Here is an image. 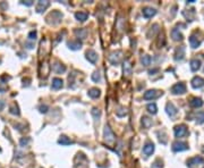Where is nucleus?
Instances as JSON below:
<instances>
[{
    "label": "nucleus",
    "mask_w": 204,
    "mask_h": 168,
    "mask_svg": "<svg viewBox=\"0 0 204 168\" xmlns=\"http://www.w3.org/2000/svg\"><path fill=\"white\" fill-rule=\"evenodd\" d=\"M103 135H104V140H106V141H107V143H109V144L115 141V134H114V132L110 129V127H109V126H106V127H104Z\"/></svg>",
    "instance_id": "1"
},
{
    "label": "nucleus",
    "mask_w": 204,
    "mask_h": 168,
    "mask_svg": "<svg viewBox=\"0 0 204 168\" xmlns=\"http://www.w3.org/2000/svg\"><path fill=\"white\" fill-rule=\"evenodd\" d=\"M160 96H162V92H160V91H158V90H149L144 93L143 98H144L145 100H152V99L159 98Z\"/></svg>",
    "instance_id": "2"
},
{
    "label": "nucleus",
    "mask_w": 204,
    "mask_h": 168,
    "mask_svg": "<svg viewBox=\"0 0 204 168\" xmlns=\"http://www.w3.org/2000/svg\"><path fill=\"white\" fill-rule=\"evenodd\" d=\"M171 92L173 94H184L186 92V86L184 83H177L171 88Z\"/></svg>",
    "instance_id": "3"
},
{
    "label": "nucleus",
    "mask_w": 204,
    "mask_h": 168,
    "mask_svg": "<svg viewBox=\"0 0 204 168\" xmlns=\"http://www.w3.org/2000/svg\"><path fill=\"white\" fill-rule=\"evenodd\" d=\"M202 162H204V159L202 157H193L187 160V166L189 168H194L196 165H200Z\"/></svg>",
    "instance_id": "4"
},
{
    "label": "nucleus",
    "mask_w": 204,
    "mask_h": 168,
    "mask_svg": "<svg viewBox=\"0 0 204 168\" xmlns=\"http://www.w3.org/2000/svg\"><path fill=\"white\" fill-rule=\"evenodd\" d=\"M187 134V127L185 125H178L175 127V136L176 137H183Z\"/></svg>",
    "instance_id": "5"
},
{
    "label": "nucleus",
    "mask_w": 204,
    "mask_h": 168,
    "mask_svg": "<svg viewBox=\"0 0 204 168\" xmlns=\"http://www.w3.org/2000/svg\"><path fill=\"white\" fill-rule=\"evenodd\" d=\"M121 51H117V52H114V53H111V56L109 57V60H110V63L112 65H118L119 63H120L121 60Z\"/></svg>",
    "instance_id": "6"
},
{
    "label": "nucleus",
    "mask_w": 204,
    "mask_h": 168,
    "mask_svg": "<svg viewBox=\"0 0 204 168\" xmlns=\"http://www.w3.org/2000/svg\"><path fill=\"white\" fill-rule=\"evenodd\" d=\"M192 86L194 89H200L204 85V78L200 77V76H195V77L192 80Z\"/></svg>",
    "instance_id": "7"
},
{
    "label": "nucleus",
    "mask_w": 204,
    "mask_h": 168,
    "mask_svg": "<svg viewBox=\"0 0 204 168\" xmlns=\"http://www.w3.org/2000/svg\"><path fill=\"white\" fill-rule=\"evenodd\" d=\"M187 149H188V145L185 142H175L172 144V150L176 151V152L184 151V150H187Z\"/></svg>",
    "instance_id": "8"
},
{
    "label": "nucleus",
    "mask_w": 204,
    "mask_h": 168,
    "mask_svg": "<svg viewBox=\"0 0 204 168\" xmlns=\"http://www.w3.org/2000/svg\"><path fill=\"white\" fill-rule=\"evenodd\" d=\"M86 59L89 60L90 63H92V64H95L96 60H98V53H96L94 50H87L86 51Z\"/></svg>",
    "instance_id": "9"
},
{
    "label": "nucleus",
    "mask_w": 204,
    "mask_h": 168,
    "mask_svg": "<svg viewBox=\"0 0 204 168\" xmlns=\"http://www.w3.org/2000/svg\"><path fill=\"white\" fill-rule=\"evenodd\" d=\"M132 69H133L132 64H130L128 60H125V61H124V64H122L124 75H125V76H130V74H132Z\"/></svg>",
    "instance_id": "10"
},
{
    "label": "nucleus",
    "mask_w": 204,
    "mask_h": 168,
    "mask_svg": "<svg viewBox=\"0 0 204 168\" xmlns=\"http://www.w3.org/2000/svg\"><path fill=\"white\" fill-rule=\"evenodd\" d=\"M49 5H50V2L49 1H39L38 5H36V12L38 13H42V12H44L45 9L49 7Z\"/></svg>",
    "instance_id": "11"
},
{
    "label": "nucleus",
    "mask_w": 204,
    "mask_h": 168,
    "mask_svg": "<svg viewBox=\"0 0 204 168\" xmlns=\"http://www.w3.org/2000/svg\"><path fill=\"white\" fill-rule=\"evenodd\" d=\"M155 14H157V10L153 9V8H150V7H146V8L143 9V16H144L145 18H151V17H153Z\"/></svg>",
    "instance_id": "12"
},
{
    "label": "nucleus",
    "mask_w": 204,
    "mask_h": 168,
    "mask_svg": "<svg viewBox=\"0 0 204 168\" xmlns=\"http://www.w3.org/2000/svg\"><path fill=\"white\" fill-rule=\"evenodd\" d=\"M166 110H167V114H168L170 117H173L176 114H177V109H176V107H175L172 104H170V102H169V104H167Z\"/></svg>",
    "instance_id": "13"
},
{
    "label": "nucleus",
    "mask_w": 204,
    "mask_h": 168,
    "mask_svg": "<svg viewBox=\"0 0 204 168\" xmlns=\"http://www.w3.org/2000/svg\"><path fill=\"white\" fill-rule=\"evenodd\" d=\"M189 104H191V107H193V108H201L203 106V101L200 98H193L191 100V102H189Z\"/></svg>",
    "instance_id": "14"
},
{
    "label": "nucleus",
    "mask_w": 204,
    "mask_h": 168,
    "mask_svg": "<svg viewBox=\"0 0 204 168\" xmlns=\"http://www.w3.org/2000/svg\"><path fill=\"white\" fill-rule=\"evenodd\" d=\"M153 151H154V144L153 143H146L145 147L143 148V152L146 156H151L153 153Z\"/></svg>",
    "instance_id": "15"
},
{
    "label": "nucleus",
    "mask_w": 204,
    "mask_h": 168,
    "mask_svg": "<svg viewBox=\"0 0 204 168\" xmlns=\"http://www.w3.org/2000/svg\"><path fill=\"white\" fill-rule=\"evenodd\" d=\"M63 80L61 78H58V77H56V78H53L52 80V89L53 90H59V89H61L63 88Z\"/></svg>",
    "instance_id": "16"
},
{
    "label": "nucleus",
    "mask_w": 204,
    "mask_h": 168,
    "mask_svg": "<svg viewBox=\"0 0 204 168\" xmlns=\"http://www.w3.org/2000/svg\"><path fill=\"white\" fill-rule=\"evenodd\" d=\"M75 17H76V20H79V22H85V20H87V17H89V14L85 13V12H77V13L75 14Z\"/></svg>",
    "instance_id": "17"
},
{
    "label": "nucleus",
    "mask_w": 204,
    "mask_h": 168,
    "mask_svg": "<svg viewBox=\"0 0 204 168\" xmlns=\"http://www.w3.org/2000/svg\"><path fill=\"white\" fill-rule=\"evenodd\" d=\"M171 37L175 41H180V40H183V34L179 32V30H177V28H173L171 31Z\"/></svg>",
    "instance_id": "18"
},
{
    "label": "nucleus",
    "mask_w": 204,
    "mask_h": 168,
    "mask_svg": "<svg viewBox=\"0 0 204 168\" xmlns=\"http://www.w3.org/2000/svg\"><path fill=\"white\" fill-rule=\"evenodd\" d=\"M52 69L56 72L57 74H61V73H64V72L66 71V67H65L64 65L59 64V63H56V64L53 65Z\"/></svg>",
    "instance_id": "19"
},
{
    "label": "nucleus",
    "mask_w": 204,
    "mask_h": 168,
    "mask_svg": "<svg viewBox=\"0 0 204 168\" xmlns=\"http://www.w3.org/2000/svg\"><path fill=\"white\" fill-rule=\"evenodd\" d=\"M189 43H191L192 48H197V47H200V45H201V41L197 40V38H196L195 35H191V38H189Z\"/></svg>",
    "instance_id": "20"
},
{
    "label": "nucleus",
    "mask_w": 204,
    "mask_h": 168,
    "mask_svg": "<svg viewBox=\"0 0 204 168\" xmlns=\"http://www.w3.org/2000/svg\"><path fill=\"white\" fill-rule=\"evenodd\" d=\"M68 47L73 50H78V49H81L82 43L79 41H70V42H68Z\"/></svg>",
    "instance_id": "21"
},
{
    "label": "nucleus",
    "mask_w": 204,
    "mask_h": 168,
    "mask_svg": "<svg viewBox=\"0 0 204 168\" xmlns=\"http://www.w3.org/2000/svg\"><path fill=\"white\" fill-rule=\"evenodd\" d=\"M142 125L144 129H150L152 126V119H150L149 117H143L142 118Z\"/></svg>",
    "instance_id": "22"
},
{
    "label": "nucleus",
    "mask_w": 204,
    "mask_h": 168,
    "mask_svg": "<svg viewBox=\"0 0 204 168\" xmlns=\"http://www.w3.org/2000/svg\"><path fill=\"white\" fill-rule=\"evenodd\" d=\"M89 97L93 98V99L99 98L100 97V90H99V89H96V88H93V89L89 90Z\"/></svg>",
    "instance_id": "23"
},
{
    "label": "nucleus",
    "mask_w": 204,
    "mask_h": 168,
    "mask_svg": "<svg viewBox=\"0 0 204 168\" xmlns=\"http://www.w3.org/2000/svg\"><path fill=\"white\" fill-rule=\"evenodd\" d=\"M75 34H76L79 39L83 40V39L86 38V35H87V31H86L85 28H79V30H76V31H75Z\"/></svg>",
    "instance_id": "24"
},
{
    "label": "nucleus",
    "mask_w": 204,
    "mask_h": 168,
    "mask_svg": "<svg viewBox=\"0 0 204 168\" xmlns=\"http://www.w3.org/2000/svg\"><path fill=\"white\" fill-rule=\"evenodd\" d=\"M200 66H201V63L197 59H193L191 61V69L193 72H196L197 69H200Z\"/></svg>",
    "instance_id": "25"
},
{
    "label": "nucleus",
    "mask_w": 204,
    "mask_h": 168,
    "mask_svg": "<svg viewBox=\"0 0 204 168\" xmlns=\"http://www.w3.org/2000/svg\"><path fill=\"white\" fill-rule=\"evenodd\" d=\"M141 61H142V64L144 65V66H149V65L151 64V61H152V58H151L149 55H144V56L141 58Z\"/></svg>",
    "instance_id": "26"
},
{
    "label": "nucleus",
    "mask_w": 204,
    "mask_h": 168,
    "mask_svg": "<svg viewBox=\"0 0 204 168\" xmlns=\"http://www.w3.org/2000/svg\"><path fill=\"white\" fill-rule=\"evenodd\" d=\"M58 142L60 143V144H63V145H68V144H71L73 141L69 140L67 136H61V137L59 139V141H58Z\"/></svg>",
    "instance_id": "27"
},
{
    "label": "nucleus",
    "mask_w": 204,
    "mask_h": 168,
    "mask_svg": "<svg viewBox=\"0 0 204 168\" xmlns=\"http://www.w3.org/2000/svg\"><path fill=\"white\" fill-rule=\"evenodd\" d=\"M184 55H185V48H184V47H180V52H179L178 49H177V51H176V57H175V59H176V60L183 59Z\"/></svg>",
    "instance_id": "28"
},
{
    "label": "nucleus",
    "mask_w": 204,
    "mask_h": 168,
    "mask_svg": "<svg viewBox=\"0 0 204 168\" xmlns=\"http://www.w3.org/2000/svg\"><path fill=\"white\" fill-rule=\"evenodd\" d=\"M147 110H149V112H151V114H157V111H158V108H157V104H147Z\"/></svg>",
    "instance_id": "29"
},
{
    "label": "nucleus",
    "mask_w": 204,
    "mask_h": 168,
    "mask_svg": "<svg viewBox=\"0 0 204 168\" xmlns=\"http://www.w3.org/2000/svg\"><path fill=\"white\" fill-rule=\"evenodd\" d=\"M127 112L128 111H127L126 108H119V109L116 111V115H117L118 117H124V116H126V115H127Z\"/></svg>",
    "instance_id": "30"
},
{
    "label": "nucleus",
    "mask_w": 204,
    "mask_h": 168,
    "mask_svg": "<svg viewBox=\"0 0 204 168\" xmlns=\"http://www.w3.org/2000/svg\"><path fill=\"white\" fill-rule=\"evenodd\" d=\"M196 122H197V124L204 123V112H198L196 115Z\"/></svg>",
    "instance_id": "31"
},
{
    "label": "nucleus",
    "mask_w": 204,
    "mask_h": 168,
    "mask_svg": "<svg viewBox=\"0 0 204 168\" xmlns=\"http://www.w3.org/2000/svg\"><path fill=\"white\" fill-rule=\"evenodd\" d=\"M91 112H92V115L94 116V118H95V119L100 118V116H101V111H100L99 109H96V108H93Z\"/></svg>",
    "instance_id": "32"
},
{
    "label": "nucleus",
    "mask_w": 204,
    "mask_h": 168,
    "mask_svg": "<svg viewBox=\"0 0 204 168\" xmlns=\"http://www.w3.org/2000/svg\"><path fill=\"white\" fill-rule=\"evenodd\" d=\"M10 114H13V115H17V116H18L19 115L18 107H17V106H15V104H13V106L10 107Z\"/></svg>",
    "instance_id": "33"
},
{
    "label": "nucleus",
    "mask_w": 204,
    "mask_h": 168,
    "mask_svg": "<svg viewBox=\"0 0 204 168\" xmlns=\"http://www.w3.org/2000/svg\"><path fill=\"white\" fill-rule=\"evenodd\" d=\"M92 80H93L94 82H99V81L101 80L100 73H99V72H95V73H93V74H92Z\"/></svg>",
    "instance_id": "34"
},
{
    "label": "nucleus",
    "mask_w": 204,
    "mask_h": 168,
    "mask_svg": "<svg viewBox=\"0 0 204 168\" xmlns=\"http://www.w3.org/2000/svg\"><path fill=\"white\" fill-rule=\"evenodd\" d=\"M28 142H30V139L28 137H26V139H22L20 141H19V143H20V145H26V144H28Z\"/></svg>",
    "instance_id": "35"
},
{
    "label": "nucleus",
    "mask_w": 204,
    "mask_h": 168,
    "mask_svg": "<svg viewBox=\"0 0 204 168\" xmlns=\"http://www.w3.org/2000/svg\"><path fill=\"white\" fill-rule=\"evenodd\" d=\"M28 39H30V40H35V39H36V32H35V31L30 32V34H28Z\"/></svg>",
    "instance_id": "36"
},
{
    "label": "nucleus",
    "mask_w": 204,
    "mask_h": 168,
    "mask_svg": "<svg viewBox=\"0 0 204 168\" xmlns=\"http://www.w3.org/2000/svg\"><path fill=\"white\" fill-rule=\"evenodd\" d=\"M40 111H41V112H43V114H45V112H47V111H48V107H47V106H41V107H40Z\"/></svg>",
    "instance_id": "37"
},
{
    "label": "nucleus",
    "mask_w": 204,
    "mask_h": 168,
    "mask_svg": "<svg viewBox=\"0 0 204 168\" xmlns=\"http://www.w3.org/2000/svg\"><path fill=\"white\" fill-rule=\"evenodd\" d=\"M23 4H24L25 6H32L33 1H23Z\"/></svg>",
    "instance_id": "38"
},
{
    "label": "nucleus",
    "mask_w": 204,
    "mask_h": 168,
    "mask_svg": "<svg viewBox=\"0 0 204 168\" xmlns=\"http://www.w3.org/2000/svg\"><path fill=\"white\" fill-rule=\"evenodd\" d=\"M4 107H5V102L2 100H0V110L4 109Z\"/></svg>",
    "instance_id": "39"
}]
</instances>
